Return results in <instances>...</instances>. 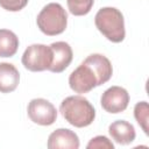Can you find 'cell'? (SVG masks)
I'll return each mask as SVG.
<instances>
[{
    "label": "cell",
    "mask_w": 149,
    "mask_h": 149,
    "mask_svg": "<svg viewBox=\"0 0 149 149\" xmlns=\"http://www.w3.org/2000/svg\"><path fill=\"white\" fill-rule=\"evenodd\" d=\"M113 74L109 59L101 54H91L69 77V85L76 93H88L94 87L107 83Z\"/></svg>",
    "instance_id": "1"
},
{
    "label": "cell",
    "mask_w": 149,
    "mask_h": 149,
    "mask_svg": "<svg viewBox=\"0 0 149 149\" xmlns=\"http://www.w3.org/2000/svg\"><path fill=\"white\" fill-rule=\"evenodd\" d=\"M63 118L72 126L83 128L90 126L95 119V109L92 104L81 95H70L59 106Z\"/></svg>",
    "instance_id": "2"
},
{
    "label": "cell",
    "mask_w": 149,
    "mask_h": 149,
    "mask_svg": "<svg viewBox=\"0 0 149 149\" xmlns=\"http://www.w3.org/2000/svg\"><path fill=\"white\" fill-rule=\"evenodd\" d=\"M94 23L98 30L111 42L120 43L125 40V19L122 13L115 7H102L95 16Z\"/></svg>",
    "instance_id": "3"
},
{
    "label": "cell",
    "mask_w": 149,
    "mask_h": 149,
    "mask_svg": "<svg viewBox=\"0 0 149 149\" xmlns=\"http://www.w3.org/2000/svg\"><path fill=\"white\" fill-rule=\"evenodd\" d=\"M38 29L47 36H56L66 29L68 14L62 5L50 2L45 5L36 17Z\"/></svg>",
    "instance_id": "4"
},
{
    "label": "cell",
    "mask_w": 149,
    "mask_h": 149,
    "mask_svg": "<svg viewBox=\"0 0 149 149\" xmlns=\"http://www.w3.org/2000/svg\"><path fill=\"white\" fill-rule=\"evenodd\" d=\"M22 65L31 72H41L49 70L52 63V50L50 45L31 44L22 55Z\"/></svg>",
    "instance_id": "5"
},
{
    "label": "cell",
    "mask_w": 149,
    "mask_h": 149,
    "mask_svg": "<svg viewBox=\"0 0 149 149\" xmlns=\"http://www.w3.org/2000/svg\"><path fill=\"white\" fill-rule=\"evenodd\" d=\"M29 119L40 126H50L57 119L56 107L47 99L36 98L30 100L27 107Z\"/></svg>",
    "instance_id": "6"
},
{
    "label": "cell",
    "mask_w": 149,
    "mask_h": 149,
    "mask_svg": "<svg viewBox=\"0 0 149 149\" xmlns=\"http://www.w3.org/2000/svg\"><path fill=\"white\" fill-rule=\"evenodd\" d=\"M101 107L112 114L123 112L129 104V93L121 86H112L107 88L100 98Z\"/></svg>",
    "instance_id": "7"
},
{
    "label": "cell",
    "mask_w": 149,
    "mask_h": 149,
    "mask_svg": "<svg viewBox=\"0 0 149 149\" xmlns=\"http://www.w3.org/2000/svg\"><path fill=\"white\" fill-rule=\"evenodd\" d=\"M52 50V63L49 68V71L54 73L63 72L72 62L73 52L69 43L58 41L50 44Z\"/></svg>",
    "instance_id": "8"
},
{
    "label": "cell",
    "mask_w": 149,
    "mask_h": 149,
    "mask_svg": "<svg viewBox=\"0 0 149 149\" xmlns=\"http://www.w3.org/2000/svg\"><path fill=\"white\" fill-rule=\"evenodd\" d=\"M79 144V137L74 132L58 128L49 135L47 147L49 149H78Z\"/></svg>",
    "instance_id": "9"
},
{
    "label": "cell",
    "mask_w": 149,
    "mask_h": 149,
    "mask_svg": "<svg viewBox=\"0 0 149 149\" xmlns=\"http://www.w3.org/2000/svg\"><path fill=\"white\" fill-rule=\"evenodd\" d=\"M108 133L112 140L122 146L130 144L136 137L134 126L126 120H116L112 122L108 127Z\"/></svg>",
    "instance_id": "10"
},
{
    "label": "cell",
    "mask_w": 149,
    "mask_h": 149,
    "mask_svg": "<svg viewBox=\"0 0 149 149\" xmlns=\"http://www.w3.org/2000/svg\"><path fill=\"white\" fill-rule=\"evenodd\" d=\"M20 81V73L15 65L10 63H0V92L10 93L16 90Z\"/></svg>",
    "instance_id": "11"
},
{
    "label": "cell",
    "mask_w": 149,
    "mask_h": 149,
    "mask_svg": "<svg viewBox=\"0 0 149 149\" xmlns=\"http://www.w3.org/2000/svg\"><path fill=\"white\" fill-rule=\"evenodd\" d=\"M19 48V37L9 29H0V57H13Z\"/></svg>",
    "instance_id": "12"
},
{
    "label": "cell",
    "mask_w": 149,
    "mask_h": 149,
    "mask_svg": "<svg viewBox=\"0 0 149 149\" xmlns=\"http://www.w3.org/2000/svg\"><path fill=\"white\" fill-rule=\"evenodd\" d=\"M134 116L135 120L137 121V123L140 125V127L142 128V130L144 132V134L148 135V120H149V107L147 101H141L137 102L134 107Z\"/></svg>",
    "instance_id": "13"
},
{
    "label": "cell",
    "mask_w": 149,
    "mask_h": 149,
    "mask_svg": "<svg viewBox=\"0 0 149 149\" xmlns=\"http://www.w3.org/2000/svg\"><path fill=\"white\" fill-rule=\"evenodd\" d=\"M68 8L72 15L83 16L90 13L94 0H66Z\"/></svg>",
    "instance_id": "14"
},
{
    "label": "cell",
    "mask_w": 149,
    "mask_h": 149,
    "mask_svg": "<svg viewBox=\"0 0 149 149\" xmlns=\"http://www.w3.org/2000/svg\"><path fill=\"white\" fill-rule=\"evenodd\" d=\"M87 149H114V144L104 135H98L87 143Z\"/></svg>",
    "instance_id": "15"
},
{
    "label": "cell",
    "mask_w": 149,
    "mask_h": 149,
    "mask_svg": "<svg viewBox=\"0 0 149 149\" xmlns=\"http://www.w3.org/2000/svg\"><path fill=\"white\" fill-rule=\"evenodd\" d=\"M28 0H0V6L8 12H19L23 9Z\"/></svg>",
    "instance_id": "16"
}]
</instances>
